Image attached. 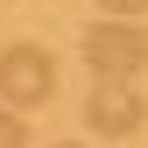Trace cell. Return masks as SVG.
Returning <instances> with one entry per match:
<instances>
[{
  "label": "cell",
  "mask_w": 148,
  "mask_h": 148,
  "mask_svg": "<svg viewBox=\"0 0 148 148\" xmlns=\"http://www.w3.org/2000/svg\"><path fill=\"white\" fill-rule=\"evenodd\" d=\"M0 99L7 106H49L57 99V57H49L42 42H7L0 49Z\"/></svg>",
  "instance_id": "1"
},
{
  "label": "cell",
  "mask_w": 148,
  "mask_h": 148,
  "mask_svg": "<svg viewBox=\"0 0 148 148\" xmlns=\"http://www.w3.org/2000/svg\"><path fill=\"white\" fill-rule=\"evenodd\" d=\"M85 64L99 71V78H134V71H148V28L120 21V14L92 21L85 28Z\"/></svg>",
  "instance_id": "2"
},
{
  "label": "cell",
  "mask_w": 148,
  "mask_h": 148,
  "mask_svg": "<svg viewBox=\"0 0 148 148\" xmlns=\"http://www.w3.org/2000/svg\"><path fill=\"white\" fill-rule=\"evenodd\" d=\"M141 120H148V99H141L134 78H99L92 85L85 127H99V134H141Z\"/></svg>",
  "instance_id": "3"
},
{
  "label": "cell",
  "mask_w": 148,
  "mask_h": 148,
  "mask_svg": "<svg viewBox=\"0 0 148 148\" xmlns=\"http://www.w3.org/2000/svg\"><path fill=\"white\" fill-rule=\"evenodd\" d=\"M0 148H28V127H21V106L0 99Z\"/></svg>",
  "instance_id": "4"
},
{
  "label": "cell",
  "mask_w": 148,
  "mask_h": 148,
  "mask_svg": "<svg viewBox=\"0 0 148 148\" xmlns=\"http://www.w3.org/2000/svg\"><path fill=\"white\" fill-rule=\"evenodd\" d=\"M57 148H85V141H57Z\"/></svg>",
  "instance_id": "6"
},
{
  "label": "cell",
  "mask_w": 148,
  "mask_h": 148,
  "mask_svg": "<svg viewBox=\"0 0 148 148\" xmlns=\"http://www.w3.org/2000/svg\"><path fill=\"white\" fill-rule=\"evenodd\" d=\"M99 7H106V14H120V21H141V14H148V0H99Z\"/></svg>",
  "instance_id": "5"
}]
</instances>
